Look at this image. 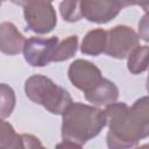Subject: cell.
I'll use <instances>...</instances> for the list:
<instances>
[{
	"label": "cell",
	"instance_id": "cell-2",
	"mask_svg": "<svg viewBox=\"0 0 149 149\" xmlns=\"http://www.w3.org/2000/svg\"><path fill=\"white\" fill-rule=\"evenodd\" d=\"M106 126L102 109L83 102H72L62 114V137L79 144L95 137Z\"/></svg>",
	"mask_w": 149,
	"mask_h": 149
},
{
	"label": "cell",
	"instance_id": "cell-11",
	"mask_svg": "<svg viewBox=\"0 0 149 149\" xmlns=\"http://www.w3.org/2000/svg\"><path fill=\"white\" fill-rule=\"evenodd\" d=\"M105 45H106V30H104L102 28H97L86 33L80 44V51L84 55L99 56L100 54L104 52Z\"/></svg>",
	"mask_w": 149,
	"mask_h": 149
},
{
	"label": "cell",
	"instance_id": "cell-18",
	"mask_svg": "<svg viewBox=\"0 0 149 149\" xmlns=\"http://www.w3.org/2000/svg\"><path fill=\"white\" fill-rule=\"evenodd\" d=\"M139 31H140V35L139 37L142 38L143 41L148 42V15L147 13L143 15L142 20L139 22Z\"/></svg>",
	"mask_w": 149,
	"mask_h": 149
},
{
	"label": "cell",
	"instance_id": "cell-17",
	"mask_svg": "<svg viewBox=\"0 0 149 149\" xmlns=\"http://www.w3.org/2000/svg\"><path fill=\"white\" fill-rule=\"evenodd\" d=\"M23 149H45L41 141L31 134H21Z\"/></svg>",
	"mask_w": 149,
	"mask_h": 149
},
{
	"label": "cell",
	"instance_id": "cell-6",
	"mask_svg": "<svg viewBox=\"0 0 149 149\" xmlns=\"http://www.w3.org/2000/svg\"><path fill=\"white\" fill-rule=\"evenodd\" d=\"M59 43L57 36H33L26 40L23 56L26 62L34 68H43L52 62L55 50Z\"/></svg>",
	"mask_w": 149,
	"mask_h": 149
},
{
	"label": "cell",
	"instance_id": "cell-3",
	"mask_svg": "<svg viewBox=\"0 0 149 149\" xmlns=\"http://www.w3.org/2000/svg\"><path fill=\"white\" fill-rule=\"evenodd\" d=\"M24 92L29 100L43 106L55 115H62L73 102L70 93L43 74H33L24 83Z\"/></svg>",
	"mask_w": 149,
	"mask_h": 149
},
{
	"label": "cell",
	"instance_id": "cell-5",
	"mask_svg": "<svg viewBox=\"0 0 149 149\" xmlns=\"http://www.w3.org/2000/svg\"><path fill=\"white\" fill-rule=\"evenodd\" d=\"M140 43L137 33L129 26L118 24L106 30V45L104 52L113 58L123 59Z\"/></svg>",
	"mask_w": 149,
	"mask_h": 149
},
{
	"label": "cell",
	"instance_id": "cell-16",
	"mask_svg": "<svg viewBox=\"0 0 149 149\" xmlns=\"http://www.w3.org/2000/svg\"><path fill=\"white\" fill-rule=\"evenodd\" d=\"M19 134H16L14 127L7 122L3 121V119H0V149H10Z\"/></svg>",
	"mask_w": 149,
	"mask_h": 149
},
{
	"label": "cell",
	"instance_id": "cell-8",
	"mask_svg": "<svg viewBox=\"0 0 149 149\" xmlns=\"http://www.w3.org/2000/svg\"><path fill=\"white\" fill-rule=\"evenodd\" d=\"M68 77L71 84L86 93L93 88L104 77L100 69L87 59H76L73 61L68 70Z\"/></svg>",
	"mask_w": 149,
	"mask_h": 149
},
{
	"label": "cell",
	"instance_id": "cell-15",
	"mask_svg": "<svg viewBox=\"0 0 149 149\" xmlns=\"http://www.w3.org/2000/svg\"><path fill=\"white\" fill-rule=\"evenodd\" d=\"M59 12L66 22H77L83 17L80 1H62L59 3Z\"/></svg>",
	"mask_w": 149,
	"mask_h": 149
},
{
	"label": "cell",
	"instance_id": "cell-4",
	"mask_svg": "<svg viewBox=\"0 0 149 149\" xmlns=\"http://www.w3.org/2000/svg\"><path fill=\"white\" fill-rule=\"evenodd\" d=\"M23 8V16L27 29L43 35L54 30L57 24V14L51 2L33 0L16 2Z\"/></svg>",
	"mask_w": 149,
	"mask_h": 149
},
{
	"label": "cell",
	"instance_id": "cell-12",
	"mask_svg": "<svg viewBox=\"0 0 149 149\" xmlns=\"http://www.w3.org/2000/svg\"><path fill=\"white\" fill-rule=\"evenodd\" d=\"M148 45H137L127 57L128 71L133 74H140L148 69Z\"/></svg>",
	"mask_w": 149,
	"mask_h": 149
},
{
	"label": "cell",
	"instance_id": "cell-9",
	"mask_svg": "<svg viewBox=\"0 0 149 149\" xmlns=\"http://www.w3.org/2000/svg\"><path fill=\"white\" fill-rule=\"evenodd\" d=\"M26 37L12 22L0 23V51L5 55L14 56L23 51Z\"/></svg>",
	"mask_w": 149,
	"mask_h": 149
},
{
	"label": "cell",
	"instance_id": "cell-1",
	"mask_svg": "<svg viewBox=\"0 0 149 149\" xmlns=\"http://www.w3.org/2000/svg\"><path fill=\"white\" fill-rule=\"evenodd\" d=\"M108 133L123 141L137 143L149 135L148 97H141L130 107L126 102H113L104 109Z\"/></svg>",
	"mask_w": 149,
	"mask_h": 149
},
{
	"label": "cell",
	"instance_id": "cell-21",
	"mask_svg": "<svg viewBox=\"0 0 149 149\" xmlns=\"http://www.w3.org/2000/svg\"><path fill=\"white\" fill-rule=\"evenodd\" d=\"M0 6H1V2H0Z\"/></svg>",
	"mask_w": 149,
	"mask_h": 149
},
{
	"label": "cell",
	"instance_id": "cell-7",
	"mask_svg": "<svg viewBox=\"0 0 149 149\" xmlns=\"http://www.w3.org/2000/svg\"><path fill=\"white\" fill-rule=\"evenodd\" d=\"M132 3L115 0H84L80 1L81 15L90 22L105 24L113 20L123 7Z\"/></svg>",
	"mask_w": 149,
	"mask_h": 149
},
{
	"label": "cell",
	"instance_id": "cell-20",
	"mask_svg": "<svg viewBox=\"0 0 149 149\" xmlns=\"http://www.w3.org/2000/svg\"><path fill=\"white\" fill-rule=\"evenodd\" d=\"M135 149H149V146L146 143V144H143V146H140V147H136Z\"/></svg>",
	"mask_w": 149,
	"mask_h": 149
},
{
	"label": "cell",
	"instance_id": "cell-13",
	"mask_svg": "<svg viewBox=\"0 0 149 149\" xmlns=\"http://www.w3.org/2000/svg\"><path fill=\"white\" fill-rule=\"evenodd\" d=\"M78 49V36L77 35H70L63 41H59L55 54L52 62H64L71 57H73Z\"/></svg>",
	"mask_w": 149,
	"mask_h": 149
},
{
	"label": "cell",
	"instance_id": "cell-10",
	"mask_svg": "<svg viewBox=\"0 0 149 149\" xmlns=\"http://www.w3.org/2000/svg\"><path fill=\"white\" fill-rule=\"evenodd\" d=\"M84 94L85 99L93 104V106H107L116 102L119 98V88L109 79L102 78L93 88Z\"/></svg>",
	"mask_w": 149,
	"mask_h": 149
},
{
	"label": "cell",
	"instance_id": "cell-19",
	"mask_svg": "<svg viewBox=\"0 0 149 149\" xmlns=\"http://www.w3.org/2000/svg\"><path fill=\"white\" fill-rule=\"evenodd\" d=\"M55 149H83V147L77 142H73L70 140H63L62 142L56 144Z\"/></svg>",
	"mask_w": 149,
	"mask_h": 149
},
{
	"label": "cell",
	"instance_id": "cell-14",
	"mask_svg": "<svg viewBox=\"0 0 149 149\" xmlns=\"http://www.w3.org/2000/svg\"><path fill=\"white\" fill-rule=\"evenodd\" d=\"M16 102L14 90L5 83H0V119H7L12 115Z\"/></svg>",
	"mask_w": 149,
	"mask_h": 149
}]
</instances>
